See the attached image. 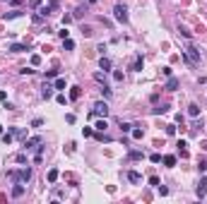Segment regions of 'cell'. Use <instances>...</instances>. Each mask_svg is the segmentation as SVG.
Here are the masks:
<instances>
[{
  "mask_svg": "<svg viewBox=\"0 0 207 204\" xmlns=\"http://www.w3.org/2000/svg\"><path fill=\"white\" fill-rule=\"evenodd\" d=\"M7 178H10V183H24L27 185L29 180H31V168L24 166V168H19V171H7Z\"/></svg>",
  "mask_w": 207,
  "mask_h": 204,
  "instance_id": "1",
  "label": "cell"
},
{
  "mask_svg": "<svg viewBox=\"0 0 207 204\" xmlns=\"http://www.w3.org/2000/svg\"><path fill=\"white\" fill-rule=\"evenodd\" d=\"M183 58H185V62H188V65H197V62H200V51H197V48H195V46H185V48H183Z\"/></svg>",
  "mask_w": 207,
  "mask_h": 204,
  "instance_id": "2",
  "label": "cell"
},
{
  "mask_svg": "<svg viewBox=\"0 0 207 204\" xmlns=\"http://www.w3.org/2000/svg\"><path fill=\"white\" fill-rule=\"evenodd\" d=\"M113 17H116V19L121 22V24H125V22H128V7H125V5H121V2H118V5L113 7Z\"/></svg>",
  "mask_w": 207,
  "mask_h": 204,
  "instance_id": "3",
  "label": "cell"
},
{
  "mask_svg": "<svg viewBox=\"0 0 207 204\" xmlns=\"http://www.w3.org/2000/svg\"><path fill=\"white\" fill-rule=\"evenodd\" d=\"M92 115L106 118V115H109V103H106V101H97V103H94V111H92Z\"/></svg>",
  "mask_w": 207,
  "mask_h": 204,
  "instance_id": "4",
  "label": "cell"
},
{
  "mask_svg": "<svg viewBox=\"0 0 207 204\" xmlns=\"http://www.w3.org/2000/svg\"><path fill=\"white\" fill-rule=\"evenodd\" d=\"M41 144H43L41 137H29V139H24V149H27V151H31V149H39Z\"/></svg>",
  "mask_w": 207,
  "mask_h": 204,
  "instance_id": "5",
  "label": "cell"
},
{
  "mask_svg": "<svg viewBox=\"0 0 207 204\" xmlns=\"http://www.w3.org/2000/svg\"><path fill=\"white\" fill-rule=\"evenodd\" d=\"M207 195V178H200V183H197V197L202 199Z\"/></svg>",
  "mask_w": 207,
  "mask_h": 204,
  "instance_id": "6",
  "label": "cell"
},
{
  "mask_svg": "<svg viewBox=\"0 0 207 204\" xmlns=\"http://www.w3.org/2000/svg\"><path fill=\"white\" fill-rule=\"evenodd\" d=\"M24 183H14V187H12V197H22L24 195Z\"/></svg>",
  "mask_w": 207,
  "mask_h": 204,
  "instance_id": "7",
  "label": "cell"
},
{
  "mask_svg": "<svg viewBox=\"0 0 207 204\" xmlns=\"http://www.w3.org/2000/svg\"><path fill=\"white\" fill-rule=\"evenodd\" d=\"M41 96L43 99H51V96H53V87H51V84H43L41 87Z\"/></svg>",
  "mask_w": 207,
  "mask_h": 204,
  "instance_id": "8",
  "label": "cell"
},
{
  "mask_svg": "<svg viewBox=\"0 0 207 204\" xmlns=\"http://www.w3.org/2000/svg\"><path fill=\"white\" fill-rule=\"evenodd\" d=\"M161 161H164V166H169V168H173V166H176V156H171V154H166Z\"/></svg>",
  "mask_w": 207,
  "mask_h": 204,
  "instance_id": "9",
  "label": "cell"
},
{
  "mask_svg": "<svg viewBox=\"0 0 207 204\" xmlns=\"http://www.w3.org/2000/svg\"><path fill=\"white\" fill-rule=\"evenodd\" d=\"M176 87H178V79H176V77H169V82H166V89H169V91H176Z\"/></svg>",
  "mask_w": 207,
  "mask_h": 204,
  "instance_id": "10",
  "label": "cell"
},
{
  "mask_svg": "<svg viewBox=\"0 0 207 204\" xmlns=\"http://www.w3.org/2000/svg\"><path fill=\"white\" fill-rule=\"evenodd\" d=\"M99 67H101L104 72H106V70H111V60H109V58H104V55H101V60H99Z\"/></svg>",
  "mask_w": 207,
  "mask_h": 204,
  "instance_id": "11",
  "label": "cell"
},
{
  "mask_svg": "<svg viewBox=\"0 0 207 204\" xmlns=\"http://www.w3.org/2000/svg\"><path fill=\"white\" fill-rule=\"evenodd\" d=\"M128 180H130V183H140V180H142V175H140L137 171H130V173H128Z\"/></svg>",
  "mask_w": 207,
  "mask_h": 204,
  "instance_id": "12",
  "label": "cell"
},
{
  "mask_svg": "<svg viewBox=\"0 0 207 204\" xmlns=\"http://www.w3.org/2000/svg\"><path fill=\"white\" fill-rule=\"evenodd\" d=\"M10 51H12V53H22V51H29V46H22V43H12V46H10Z\"/></svg>",
  "mask_w": 207,
  "mask_h": 204,
  "instance_id": "13",
  "label": "cell"
},
{
  "mask_svg": "<svg viewBox=\"0 0 207 204\" xmlns=\"http://www.w3.org/2000/svg\"><path fill=\"white\" fill-rule=\"evenodd\" d=\"M188 115L197 118V115H200V106H195V103H193V106H188Z\"/></svg>",
  "mask_w": 207,
  "mask_h": 204,
  "instance_id": "14",
  "label": "cell"
},
{
  "mask_svg": "<svg viewBox=\"0 0 207 204\" xmlns=\"http://www.w3.org/2000/svg\"><path fill=\"white\" fill-rule=\"evenodd\" d=\"M63 48H65V51H72V48H75V41H72V39H63Z\"/></svg>",
  "mask_w": 207,
  "mask_h": 204,
  "instance_id": "15",
  "label": "cell"
},
{
  "mask_svg": "<svg viewBox=\"0 0 207 204\" xmlns=\"http://www.w3.org/2000/svg\"><path fill=\"white\" fill-rule=\"evenodd\" d=\"M19 15H22V10H12V12H5V19H14Z\"/></svg>",
  "mask_w": 207,
  "mask_h": 204,
  "instance_id": "16",
  "label": "cell"
},
{
  "mask_svg": "<svg viewBox=\"0 0 207 204\" xmlns=\"http://www.w3.org/2000/svg\"><path fill=\"white\" fill-rule=\"evenodd\" d=\"M55 180H58V171H48V183H55Z\"/></svg>",
  "mask_w": 207,
  "mask_h": 204,
  "instance_id": "17",
  "label": "cell"
},
{
  "mask_svg": "<svg viewBox=\"0 0 207 204\" xmlns=\"http://www.w3.org/2000/svg\"><path fill=\"white\" fill-rule=\"evenodd\" d=\"M106 127H109V125H106V120L101 118V120H99V123H97V130H99V132H104V130H106Z\"/></svg>",
  "mask_w": 207,
  "mask_h": 204,
  "instance_id": "18",
  "label": "cell"
},
{
  "mask_svg": "<svg viewBox=\"0 0 207 204\" xmlns=\"http://www.w3.org/2000/svg\"><path fill=\"white\" fill-rule=\"evenodd\" d=\"M46 5L51 7V12H55V10H58V0H46Z\"/></svg>",
  "mask_w": 207,
  "mask_h": 204,
  "instance_id": "19",
  "label": "cell"
},
{
  "mask_svg": "<svg viewBox=\"0 0 207 204\" xmlns=\"http://www.w3.org/2000/svg\"><path fill=\"white\" fill-rule=\"evenodd\" d=\"M82 12H87V5H80V7L75 10V15H72V17H82Z\"/></svg>",
  "mask_w": 207,
  "mask_h": 204,
  "instance_id": "20",
  "label": "cell"
},
{
  "mask_svg": "<svg viewBox=\"0 0 207 204\" xmlns=\"http://www.w3.org/2000/svg\"><path fill=\"white\" fill-rule=\"evenodd\" d=\"M133 127H135V125H130V123H121V130L123 132H133Z\"/></svg>",
  "mask_w": 207,
  "mask_h": 204,
  "instance_id": "21",
  "label": "cell"
},
{
  "mask_svg": "<svg viewBox=\"0 0 207 204\" xmlns=\"http://www.w3.org/2000/svg\"><path fill=\"white\" fill-rule=\"evenodd\" d=\"M133 70H142V58H135V62H133Z\"/></svg>",
  "mask_w": 207,
  "mask_h": 204,
  "instance_id": "22",
  "label": "cell"
},
{
  "mask_svg": "<svg viewBox=\"0 0 207 204\" xmlns=\"http://www.w3.org/2000/svg\"><path fill=\"white\" fill-rule=\"evenodd\" d=\"M128 156H130V159H142V151H137V149H133V151H130Z\"/></svg>",
  "mask_w": 207,
  "mask_h": 204,
  "instance_id": "23",
  "label": "cell"
},
{
  "mask_svg": "<svg viewBox=\"0 0 207 204\" xmlns=\"http://www.w3.org/2000/svg\"><path fill=\"white\" fill-rule=\"evenodd\" d=\"M94 79H97L99 84H106V77H104L101 72H97V74H94Z\"/></svg>",
  "mask_w": 207,
  "mask_h": 204,
  "instance_id": "24",
  "label": "cell"
},
{
  "mask_svg": "<svg viewBox=\"0 0 207 204\" xmlns=\"http://www.w3.org/2000/svg\"><path fill=\"white\" fill-rule=\"evenodd\" d=\"M55 89L63 91V89H65V79H55Z\"/></svg>",
  "mask_w": 207,
  "mask_h": 204,
  "instance_id": "25",
  "label": "cell"
},
{
  "mask_svg": "<svg viewBox=\"0 0 207 204\" xmlns=\"http://www.w3.org/2000/svg\"><path fill=\"white\" fill-rule=\"evenodd\" d=\"M58 36H60V39H70V31L68 29H60V31H58Z\"/></svg>",
  "mask_w": 207,
  "mask_h": 204,
  "instance_id": "26",
  "label": "cell"
},
{
  "mask_svg": "<svg viewBox=\"0 0 207 204\" xmlns=\"http://www.w3.org/2000/svg\"><path fill=\"white\" fill-rule=\"evenodd\" d=\"M82 34H84V36H92V27H89V24H84V27H82Z\"/></svg>",
  "mask_w": 207,
  "mask_h": 204,
  "instance_id": "27",
  "label": "cell"
},
{
  "mask_svg": "<svg viewBox=\"0 0 207 204\" xmlns=\"http://www.w3.org/2000/svg\"><path fill=\"white\" fill-rule=\"evenodd\" d=\"M149 161H152V163H159V161H161V154H152V156H149Z\"/></svg>",
  "mask_w": 207,
  "mask_h": 204,
  "instance_id": "28",
  "label": "cell"
},
{
  "mask_svg": "<svg viewBox=\"0 0 207 204\" xmlns=\"http://www.w3.org/2000/svg\"><path fill=\"white\" fill-rule=\"evenodd\" d=\"M77 96H80V89L72 87V91H70V99H77Z\"/></svg>",
  "mask_w": 207,
  "mask_h": 204,
  "instance_id": "29",
  "label": "cell"
},
{
  "mask_svg": "<svg viewBox=\"0 0 207 204\" xmlns=\"http://www.w3.org/2000/svg\"><path fill=\"white\" fill-rule=\"evenodd\" d=\"M41 125H43V120H41V118H36V120H31V127H41Z\"/></svg>",
  "mask_w": 207,
  "mask_h": 204,
  "instance_id": "30",
  "label": "cell"
},
{
  "mask_svg": "<svg viewBox=\"0 0 207 204\" xmlns=\"http://www.w3.org/2000/svg\"><path fill=\"white\" fill-rule=\"evenodd\" d=\"M39 62H41V55H31V65H34V67H36Z\"/></svg>",
  "mask_w": 207,
  "mask_h": 204,
  "instance_id": "31",
  "label": "cell"
},
{
  "mask_svg": "<svg viewBox=\"0 0 207 204\" xmlns=\"http://www.w3.org/2000/svg\"><path fill=\"white\" fill-rule=\"evenodd\" d=\"M58 103H60V106H65V103H68V99H65V94H58Z\"/></svg>",
  "mask_w": 207,
  "mask_h": 204,
  "instance_id": "32",
  "label": "cell"
},
{
  "mask_svg": "<svg viewBox=\"0 0 207 204\" xmlns=\"http://www.w3.org/2000/svg\"><path fill=\"white\" fill-rule=\"evenodd\" d=\"M149 185H154V187H159V178H157V175H152V178H149Z\"/></svg>",
  "mask_w": 207,
  "mask_h": 204,
  "instance_id": "33",
  "label": "cell"
},
{
  "mask_svg": "<svg viewBox=\"0 0 207 204\" xmlns=\"http://www.w3.org/2000/svg\"><path fill=\"white\" fill-rule=\"evenodd\" d=\"M101 94H104V96H106V99H109V96H111V89L106 87V84H104V87H101Z\"/></svg>",
  "mask_w": 207,
  "mask_h": 204,
  "instance_id": "34",
  "label": "cell"
},
{
  "mask_svg": "<svg viewBox=\"0 0 207 204\" xmlns=\"http://www.w3.org/2000/svg\"><path fill=\"white\" fill-rule=\"evenodd\" d=\"M113 79H116V82H121V79H123V72H118V70H116V72H113Z\"/></svg>",
  "mask_w": 207,
  "mask_h": 204,
  "instance_id": "35",
  "label": "cell"
},
{
  "mask_svg": "<svg viewBox=\"0 0 207 204\" xmlns=\"http://www.w3.org/2000/svg\"><path fill=\"white\" fill-rule=\"evenodd\" d=\"M197 168H200V173H205V171H207V161H200V166H197Z\"/></svg>",
  "mask_w": 207,
  "mask_h": 204,
  "instance_id": "36",
  "label": "cell"
},
{
  "mask_svg": "<svg viewBox=\"0 0 207 204\" xmlns=\"http://www.w3.org/2000/svg\"><path fill=\"white\" fill-rule=\"evenodd\" d=\"M46 77H48V79H51V77H58V70H48V72H46Z\"/></svg>",
  "mask_w": 207,
  "mask_h": 204,
  "instance_id": "37",
  "label": "cell"
},
{
  "mask_svg": "<svg viewBox=\"0 0 207 204\" xmlns=\"http://www.w3.org/2000/svg\"><path fill=\"white\" fill-rule=\"evenodd\" d=\"M29 5H31V7H39V5H41V0H29Z\"/></svg>",
  "mask_w": 207,
  "mask_h": 204,
  "instance_id": "38",
  "label": "cell"
},
{
  "mask_svg": "<svg viewBox=\"0 0 207 204\" xmlns=\"http://www.w3.org/2000/svg\"><path fill=\"white\" fill-rule=\"evenodd\" d=\"M0 134H2V125H0Z\"/></svg>",
  "mask_w": 207,
  "mask_h": 204,
  "instance_id": "39",
  "label": "cell"
}]
</instances>
